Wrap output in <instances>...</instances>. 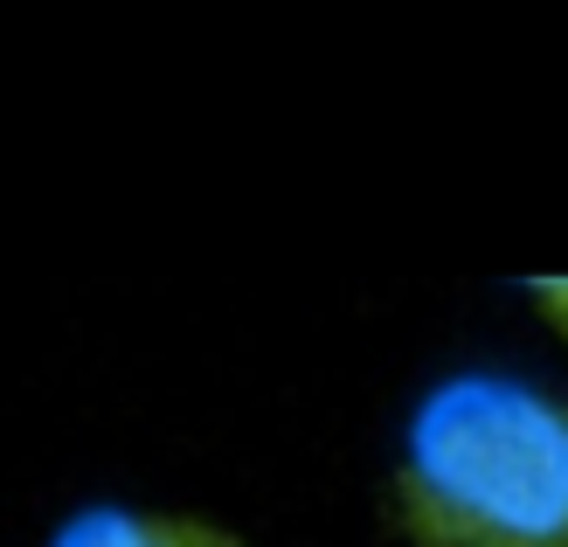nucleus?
<instances>
[{
  "mask_svg": "<svg viewBox=\"0 0 568 547\" xmlns=\"http://www.w3.org/2000/svg\"><path fill=\"white\" fill-rule=\"evenodd\" d=\"M388 513L409 547H568V395L514 367L430 382Z\"/></svg>",
  "mask_w": 568,
  "mask_h": 547,
  "instance_id": "nucleus-1",
  "label": "nucleus"
},
{
  "mask_svg": "<svg viewBox=\"0 0 568 547\" xmlns=\"http://www.w3.org/2000/svg\"><path fill=\"white\" fill-rule=\"evenodd\" d=\"M49 547H250L230 527L194 520V513L166 506H77L63 527L49 534Z\"/></svg>",
  "mask_w": 568,
  "mask_h": 547,
  "instance_id": "nucleus-2",
  "label": "nucleus"
},
{
  "mask_svg": "<svg viewBox=\"0 0 568 547\" xmlns=\"http://www.w3.org/2000/svg\"><path fill=\"white\" fill-rule=\"evenodd\" d=\"M520 292H527V305L534 312H541V320L568 340V271H548V277H527L520 284Z\"/></svg>",
  "mask_w": 568,
  "mask_h": 547,
  "instance_id": "nucleus-3",
  "label": "nucleus"
}]
</instances>
